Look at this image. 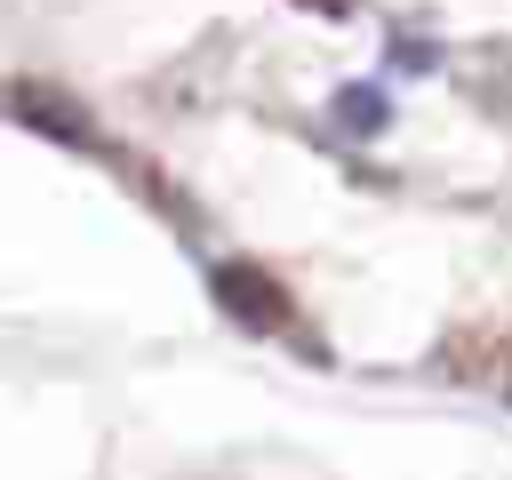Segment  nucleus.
I'll use <instances>...</instances> for the list:
<instances>
[{"mask_svg": "<svg viewBox=\"0 0 512 480\" xmlns=\"http://www.w3.org/2000/svg\"><path fill=\"white\" fill-rule=\"evenodd\" d=\"M328 120H336L344 136H384V120H392V96H384L376 80H344V88H336V104H328Z\"/></svg>", "mask_w": 512, "mask_h": 480, "instance_id": "1", "label": "nucleus"}, {"mask_svg": "<svg viewBox=\"0 0 512 480\" xmlns=\"http://www.w3.org/2000/svg\"><path fill=\"white\" fill-rule=\"evenodd\" d=\"M216 296L232 304V320H256V328H272V320H280V296H272V280H256L248 264H224V272H216Z\"/></svg>", "mask_w": 512, "mask_h": 480, "instance_id": "2", "label": "nucleus"}]
</instances>
